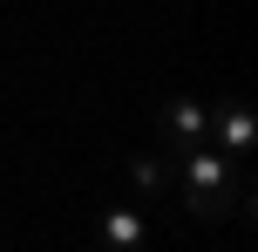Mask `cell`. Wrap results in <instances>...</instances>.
<instances>
[{
	"label": "cell",
	"mask_w": 258,
	"mask_h": 252,
	"mask_svg": "<svg viewBox=\"0 0 258 252\" xmlns=\"http://www.w3.org/2000/svg\"><path fill=\"white\" fill-rule=\"evenodd\" d=\"M170 171L183 177L190 218H204V225H218V218H251V171L231 164L218 143H197V150H183V157H170Z\"/></svg>",
	"instance_id": "1"
},
{
	"label": "cell",
	"mask_w": 258,
	"mask_h": 252,
	"mask_svg": "<svg viewBox=\"0 0 258 252\" xmlns=\"http://www.w3.org/2000/svg\"><path fill=\"white\" fill-rule=\"evenodd\" d=\"M204 109H211V143H218L231 164L251 171V150H258V116H251V103H245V95H218V103H204Z\"/></svg>",
	"instance_id": "2"
},
{
	"label": "cell",
	"mask_w": 258,
	"mask_h": 252,
	"mask_svg": "<svg viewBox=\"0 0 258 252\" xmlns=\"http://www.w3.org/2000/svg\"><path fill=\"white\" fill-rule=\"evenodd\" d=\"M156 130H163V157H183V150L211 143V109L197 95H170L156 103Z\"/></svg>",
	"instance_id": "3"
},
{
	"label": "cell",
	"mask_w": 258,
	"mask_h": 252,
	"mask_svg": "<svg viewBox=\"0 0 258 252\" xmlns=\"http://www.w3.org/2000/svg\"><path fill=\"white\" fill-rule=\"evenodd\" d=\"M95 239H102V252H143V239H150V218L109 198L102 212H95Z\"/></svg>",
	"instance_id": "4"
},
{
	"label": "cell",
	"mask_w": 258,
	"mask_h": 252,
	"mask_svg": "<svg viewBox=\"0 0 258 252\" xmlns=\"http://www.w3.org/2000/svg\"><path fill=\"white\" fill-rule=\"evenodd\" d=\"M122 177H129V191H136V198H163V191H170V177H177V171H170V157H163V150H156V157H150V150H136V157H122Z\"/></svg>",
	"instance_id": "5"
}]
</instances>
